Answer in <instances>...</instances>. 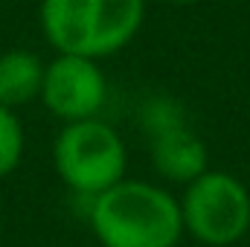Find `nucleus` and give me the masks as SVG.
<instances>
[{"mask_svg":"<svg viewBox=\"0 0 250 247\" xmlns=\"http://www.w3.org/2000/svg\"><path fill=\"white\" fill-rule=\"evenodd\" d=\"M163 3H169V6H195L201 0H163Z\"/></svg>","mask_w":250,"mask_h":247,"instance_id":"9","label":"nucleus"},{"mask_svg":"<svg viewBox=\"0 0 250 247\" xmlns=\"http://www.w3.org/2000/svg\"><path fill=\"white\" fill-rule=\"evenodd\" d=\"M23 157V128L12 108L0 105V178L12 175Z\"/></svg>","mask_w":250,"mask_h":247,"instance_id":"8","label":"nucleus"},{"mask_svg":"<svg viewBox=\"0 0 250 247\" xmlns=\"http://www.w3.org/2000/svg\"><path fill=\"white\" fill-rule=\"evenodd\" d=\"M53 163L70 192L93 198L125 178L128 151L123 137L111 125L99 117H90L64 123L53 145Z\"/></svg>","mask_w":250,"mask_h":247,"instance_id":"3","label":"nucleus"},{"mask_svg":"<svg viewBox=\"0 0 250 247\" xmlns=\"http://www.w3.org/2000/svg\"><path fill=\"white\" fill-rule=\"evenodd\" d=\"M38 99L62 123L90 120L102 111L108 99V82L96 59L59 53L50 64H44Z\"/></svg>","mask_w":250,"mask_h":247,"instance_id":"6","label":"nucleus"},{"mask_svg":"<svg viewBox=\"0 0 250 247\" xmlns=\"http://www.w3.org/2000/svg\"><path fill=\"white\" fill-rule=\"evenodd\" d=\"M184 230L207 247H227L250 230V192L236 175L207 169L181 198Z\"/></svg>","mask_w":250,"mask_h":247,"instance_id":"4","label":"nucleus"},{"mask_svg":"<svg viewBox=\"0 0 250 247\" xmlns=\"http://www.w3.org/2000/svg\"><path fill=\"white\" fill-rule=\"evenodd\" d=\"M140 125L148 140V157L154 172L169 184L187 186L207 172V145L187 123L178 99L154 93L140 108Z\"/></svg>","mask_w":250,"mask_h":247,"instance_id":"5","label":"nucleus"},{"mask_svg":"<svg viewBox=\"0 0 250 247\" xmlns=\"http://www.w3.org/2000/svg\"><path fill=\"white\" fill-rule=\"evenodd\" d=\"M44 62L29 50H9L0 56V105L18 108L41 96Z\"/></svg>","mask_w":250,"mask_h":247,"instance_id":"7","label":"nucleus"},{"mask_svg":"<svg viewBox=\"0 0 250 247\" xmlns=\"http://www.w3.org/2000/svg\"><path fill=\"white\" fill-rule=\"evenodd\" d=\"M146 18V0H41V29L67 56L108 59L125 50Z\"/></svg>","mask_w":250,"mask_h":247,"instance_id":"2","label":"nucleus"},{"mask_svg":"<svg viewBox=\"0 0 250 247\" xmlns=\"http://www.w3.org/2000/svg\"><path fill=\"white\" fill-rule=\"evenodd\" d=\"M87 221L102 247H175L184 236L181 201L148 181H120L87 198Z\"/></svg>","mask_w":250,"mask_h":247,"instance_id":"1","label":"nucleus"}]
</instances>
